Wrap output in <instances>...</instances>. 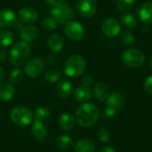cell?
<instances>
[{"label":"cell","mask_w":152,"mask_h":152,"mask_svg":"<svg viewBox=\"0 0 152 152\" xmlns=\"http://www.w3.org/2000/svg\"><path fill=\"white\" fill-rule=\"evenodd\" d=\"M140 20L144 23H152V2H145L138 9Z\"/></svg>","instance_id":"cell-15"},{"label":"cell","mask_w":152,"mask_h":152,"mask_svg":"<svg viewBox=\"0 0 152 152\" xmlns=\"http://www.w3.org/2000/svg\"><path fill=\"white\" fill-rule=\"evenodd\" d=\"M30 55V48L26 42L20 41L14 44L10 52V61L14 66L24 64Z\"/></svg>","instance_id":"cell-2"},{"label":"cell","mask_w":152,"mask_h":152,"mask_svg":"<svg viewBox=\"0 0 152 152\" xmlns=\"http://www.w3.org/2000/svg\"><path fill=\"white\" fill-rule=\"evenodd\" d=\"M4 77H5V71L3 69V67L0 66V83L4 79Z\"/></svg>","instance_id":"cell-37"},{"label":"cell","mask_w":152,"mask_h":152,"mask_svg":"<svg viewBox=\"0 0 152 152\" xmlns=\"http://www.w3.org/2000/svg\"><path fill=\"white\" fill-rule=\"evenodd\" d=\"M10 117L15 125L19 126H26L32 121L33 115L29 109L23 106H18L12 110Z\"/></svg>","instance_id":"cell-6"},{"label":"cell","mask_w":152,"mask_h":152,"mask_svg":"<svg viewBox=\"0 0 152 152\" xmlns=\"http://www.w3.org/2000/svg\"><path fill=\"white\" fill-rule=\"evenodd\" d=\"M14 40L13 34L6 29L0 30V47H7L12 44Z\"/></svg>","instance_id":"cell-25"},{"label":"cell","mask_w":152,"mask_h":152,"mask_svg":"<svg viewBox=\"0 0 152 152\" xmlns=\"http://www.w3.org/2000/svg\"><path fill=\"white\" fill-rule=\"evenodd\" d=\"M32 134L34 138L37 141L43 142L47 138V130L45 126V125L39 121V120H35L32 127H31Z\"/></svg>","instance_id":"cell-16"},{"label":"cell","mask_w":152,"mask_h":152,"mask_svg":"<svg viewBox=\"0 0 152 152\" xmlns=\"http://www.w3.org/2000/svg\"><path fill=\"white\" fill-rule=\"evenodd\" d=\"M100 117V111L96 105L86 102L80 105L76 111V119L83 127L93 126Z\"/></svg>","instance_id":"cell-1"},{"label":"cell","mask_w":152,"mask_h":152,"mask_svg":"<svg viewBox=\"0 0 152 152\" xmlns=\"http://www.w3.org/2000/svg\"><path fill=\"white\" fill-rule=\"evenodd\" d=\"M136 0H117L116 4L118 10L122 12L130 11L135 4Z\"/></svg>","instance_id":"cell-28"},{"label":"cell","mask_w":152,"mask_h":152,"mask_svg":"<svg viewBox=\"0 0 152 152\" xmlns=\"http://www.w3.org/2000/svg\"><path fill=\"white\" fill-rule=\"evenodd\" d=\"M73 91V85L70 81L63 79L59 81L56 86V93L61 98L69 97Z\"/></svg>","instance_id":"cell-18"},{"label":"cell","mask_w":152,"mask_h":152,"mask_svg":"<svg viewBox=\"0 0 152 152\" xmlns=\"http://www.w3.org/2000/svg\"><path fill=\"white\" fill-rule=\"evenodd\" d=\"M125 104V98L119 92H114L110 94L107 100V107L104 110V116L107 118H112L122 109Z\"/></svg>","instance_id":"cell-5"},{"label":"cell","mask_w":152,"mask_h":152,"mask_svg":"<svg viewBox=\"0 0 152 152\" xmlns=\"http://www.w3.org/2000/svg\"><path fill=\"white\" fill-rule=\"evenodd\" d=\"M75 152H95V146L93 142L82 139L75 143Z\"/></svg>","instance_id":"cell-22"},{"label":"cell","mask_w":152,"mask_h":152,"mask_svg":"<svg viewBox=\"0 0 152 152\" xmlns=\"http://www.w3.org/2000/svg\"><path fill=\"white\" fill-rule=\"evenodd\" d=\"M120 20H121V23L123 26H125L126 28H134L137 26V19L136 17L130 13V12H127V13H124L121 18H120Z\"/></svg>","instance_id":"cell-24"},{"label":"cell","mask_w":152,"mask_h":152,"mask_svg":"<svg viewBox=\"0 0 152 152\" xmlns=\"http://www.w3.org/2000/svg\"><path fill=\"white\" fill-rule=\"evenodd\" d=\"M144 89L148 94H152V75L146 78L144 82Z\"/></svg>","instance_id":"cell-34"},{"label":"cell","mask_w":152,"mask_h":152,"mask_svg":"<svg viewBox=\"0 0 152 152\" xmlns=\"http://www.w3.org/2000/svg\"><path fill=\"white\" fill-rule=\"evenodd\" d=\"M77 11L85 18L93 17L97 11V4L94 0H78Z\"/></svg>","instance_id":"cell-11"},{"label":"cell","mask_w":152,"mask_h":152,"mask_svg":"<svg viewBox=\"0 0 152 152\" xmlns=\"http://www.w3.org/2000/svg\"><path fill=\"white\" fill-rule=\"evenodd\" d=\"M22 77H23V72L20 69H12L11 71L10 75H9V79L13 84H17L20 81H21Z\"/></svg>","instance_id":"cell-31"},{"label":"cell","mask_w":152,"mask_h":152,"mask_svg":"<svg viewBox=\"0 0 152 152\" xmlns=\"http://www.w3.org/2000/svg\"><path fill=\"white\" fill-rule=\"evenodd\" d=\"M102 31L108 37H115L121 31L120 24L115 18H107L102 24Z\"/></svg>","instance_id":"cell-10"},{"label":"cell","mask_w":152,"mask_h":152,"mask_svg":"<svg viewBox=\"0 0 152 152\" xmlns=\"http://www.w3.org/2000/svg\"><path fill=\"white\" fill-rule=\"evenodd\" d=\"M58 23L53 17H45L41 20V27L47 30V31H53L56 29Z\"/></svg>","instance_id":"cell-27"},{"label":"cell","mask_w":152,"mask_h":152,"mask_svg":"<svg viewBox=\"0 0 152 152\" xmlns=\"http://www.w3.org/2000/svg\"><path fill=\"white\" fill-rule=\"evenodd\" d=\"M74 96L77 102L86 103L91 100L92 93H91V90L89 89V87L82 86H79L76 89Z\"/></svg>","instance_id":"cell-21"},{"label":"cell","mask_w":152,"mask_h":152,"mask_svg":"<svg viewBox=\"0 0 152 152\" xmlns=\"http://www.w3.org/2000/svg\"><path fill=\"white\" fill-rule=\"evenodd\" d=\"M19 19L20 22L25 24H32L38 19L37 12L31 7H23L19 11Z\"/></svg>","instance_id":"cell-12"},{"label":"cell","mask_w":152,"mask_h":152,"mask_svg":"<svg viewBox=\"0 0 152 152\" xmlns=\"http://www.w3.org/2000/svg\"><path fill=\"white\" fill-rule=\"evenodd\" d=\"M150 66H151V68L152 69V56L151 58V60H150Z\"/></svg>","instance_id":"cell-40"},{"label":"cell","mask_w":152,"mask_h":152,"mask_svg":"<svg viewBox=\"0 0 152 152\" xmlns=\"http://www.w3.org/2000/svg\"><path fill=\"white\" fill-rule=\"evenodd\" d=\"M6 57V52L3 48H0V61H4Z\"/></svg>","instance_id":"cell-38"},{"label":"cell","mask_w":152,"mask_h":152,"mask_svg":"<svg viewBox=\"0 0 152 152\" xmlns=\"http://www.w3.org/2000/svg\"><path fill=\"white\" fill-rule=\"evenodd\" d=\"M122 61L129 68H139L143 65L145 61V55L141 50L136 48H128L123 52Z\"/></svg>","instance_id":"cell-4"},{"label":"cell","mask_w":152,"mask_h":152,"mask_svg":"<svg viewBox=\"0 0 152 152\" xmlns=\"http://www.w3.org/2000/svg\"><path fill=\"white\" fill-rule=\"evenodd\" d=\"M122 41L125 45H131L134 43L135 41V37L134 33L130 32V31H126L123 33L122 35Z\"/></svg>","instance_id":"cell-33"},{"label":"cell","mask_w":152,"mask_h":152,"mask_svg":"<svg viewBox=\"0 0 152 152\" xmlns=\"http://www.w3.org/2000/svg\"><path fill=\"white\" fill-rule=\"evenodd\" d=\"M93 83H94V78H93V77H91L89 75L86 76L83 79V86H84L89 87Z\"/></svg>","instance_id":"cell-35"},{"label":"cell","mask_w":152,"mask_h":152,"mask_svg":"<svg viewBox=\"0 0 152 152\" xmlns=\"http://www.w3.org/2000/svg\"><path fill=\"white\" fill-rule=\"evenodd\" d=\"M98 139L102 142H108L110 139V132L107 127H102L99 129L98 134H97Z\"/></svg>","instance_id":"cell-32"},{"label":"cell","mask_w":152,"mask_h":152,"mask_svg":"<svg viewBox=\"0 0 152 152\" xmlns=\"http://www.w3.org/2000/svg\"><path fill=\"white\" fill-rule=\"evenodd\" d=\"M39 28L34 25H27L20 30V38L23 42H33L39 36Z\"/></svg>","instance_id":"cell-14"},{"label":"cell","mask_w":152,"mask_h":152,"mask_svg":"<svg viewBox=\"0 0 152 152\" xmlns=\"http://www.w3.org/2000/svg\"><path fill=\"white\" fill-rule=\"evenodd\" d=\"M15 12L8 8L0 10V28H9L15 24L16 22Z\"/></svg>","instance_id":"cell-13"},{"label":"cell","mask_w":152,"mask_h":152,"mask_svg":"<svg viewBox=\"0 0 152 152\" xmlns=\"http://www.w3.org/2000/svg\"><path fill=\"white\" fill-rule=\"evenodd\" d=\"M15 90L11 84H2L0 86V101L8 102L14 96Z\"/></svg>","instance_id":"cell-23"},{"label":"cell","mask_w":152,"mask_h":152,"mask_svg":"<svg viewBox=\"0 0 152 152\" xmlns=\"http://www.w3.org/2000/svg\"><path fill=\"white\" fill-rule=\"evenodd\" d=\"M73 142L69 135H61L56 140V144L61 149H69L71 147Z\"/></svg>","instance_id":"cell-29"},{"label":"cell","mask_w":152,"mask_h":152,"mask_svg":"<svg viewBox=\"0 0 152 152\" xmlns=\"http://www.w3.org/2000/svg\"><path fill=\"white\" fill-rule=\"evenodd\" d=\"M44 69H45V62L43 61V60L38 57H36L28 61V63L24 68V71L27 76L34 78L40 76Z\"/></svg>","instance_id":"cell-9"},{"label":"cell","mask_w":152,"mask_h":152,"mask_svg":"<svg viewBox=\"0 0 152 152\" xmlns=\"http://www.w3.org/2000/svg\"><path fill=\"white\" fill-rule=\"evenodd\" d=\"M100 152H116L115 151V150L113 149V148H111V147H104V148H102Z\"/></svg>","instance_id":"cell-39"},{"label":"cell","mask_w":152,"mask_h":152,"mask_svg":"<svg viewBox=\"0 0 152 152\" xmlns=\"http://www.w3.org/2000/svg\"><path fill=\"white\" fill-rule=\"evenodd\" d=\"M59 125L64 131H70L75 126V118L70 113H63L59 118Z\"/></svg>","instance_id":"cell-20"},{"label":"cell","mask_w":152,"mask_h":152,"mask_svg":"<svg viewBox=\"0 0 152 152\" xmlns=\"http://www.w3.org/2000/svg\"><path fill=\"white\" fill-rule=\"evenodd\" d=\"M86 67V63L85 59L81 55L74 54L66 61L64 71L69 77H78L84 73Z\"/></svg>","instance_id":"cell-3"},{"label":"cell","mask_w":152,"mask_h":152,"mask_svg":"<svg viewBox=\"0 0 152 152\" xmlns=\"http://www.w3.org/2000/svg\"><path fill=\"white\" fill-rule=\"evenodd\" d=\"M64 1H65V0H45V2H46L49 5H51L52 7H53V6L59 5V4H61L64 3Z\"/></svg>","instance_id":"cell-36"},{"label":"cell","mask_w":152,"mask_h":152,"mask_svg":"<svg viewBox=\"0 0 152 152\" xmlns=\"http://www.w3.org/2000/svg\"><path fill=\"white\" fill-rule=\"evenodd\" d=\"M61 77V73L59 69H51L47 70L45 74V78L48 83H56L60 80Z\"/></svg>","instance_id":"cell-26"},{"label":"cell","mask_w":152,"mask_h":152,"mask_svg":"<svg viewBox=\"0 0 152 152\" xmlns=\"http://www.w3.org/2000/svg\"><path fill=\"white\" fill-rule=\"evenodd\" d=\"M64 32L66 36L73 41H80L85 37V29L81 23L76 20H69L65 24Z\"/></svg>","instance_id":"cell-8"},{"label":"cell","mask_w":152,"mask_h":152,"mask_svg":"<svg viewBox=\"0 0 152 152\" xmlns=\"http://www.w3.org/2000/svg\"><path fill=\"white\" fill-rule=\"evenodd\" d=\"M50 12L51 17H53L58 24H66L71 20L73 16L71 8L64 3L56 6H53Z\"/></svg>","instance_id":"cell-7"},{"label":"cell","mask_w":152,"mask_h":152,"mask_svg":"<svg viewBox=\"0 0 152 152\" xmlns=\"http://www.w3.org/2000/svg\"><path fill=\"white\" fill-rule=\"evenodd\" d=\"M94 94L98 100H100L102 102L107 101L110 94V88H109L108 85L104 82H98L96 84V86H94Z\"/></svg>","instance_id":"cell-19"},{"label":"cell","mask_w":152,"mask_h":152,"mask_svg":"<svg viewBox=\"0 0 152 152\" xmlns=\"http://www.w3.org/2000/svg\"><path fill=\"white\" fill-rule=\"evenodd\" d=\"M47 45L52 52L59 53L64 47V39L59 34H53L47 39Z\"/></svg>","instance_id":"cell-17"},{"label":"cell","mask_w":152,"mask_h":152,"mask_svg":"<svg viewBox=\"0 0 152 152\" xmlns=\"http://www.w3.org/2000/svg\"><path fill=\"white\" fill-rule=\"evenodd\" d=\"M34 116H35V118L36 120H44V119H46L48 118V117L50 116V111L47 108L45 107H38L36 110H35V113H34Z\"/></svg>","instance_id":"cell-30"}]
</instances>
